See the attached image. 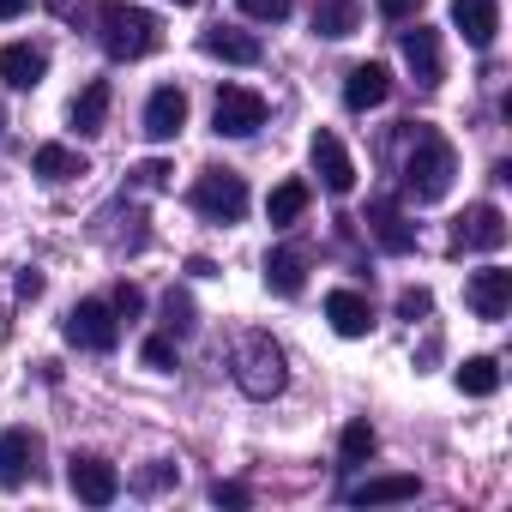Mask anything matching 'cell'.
<instances>
[{"label":"cell","instance_id":"6da1fadb","mask_svg":"<svg viewBox=\"0 0 512 512\" xmlns=\"http://www.w3.org/2000/svg\"><path fill=\"white\" fill-rule=\"evenodd\" d=\"M452 175H458L452 139L434 133V127H416V139H410V151H404V193H410L416 205H434V199L452 193Z\"/></svg>","mask_w":512,"mask_h":512},{"label":"cell","instance_id":"7a4b0ae2","mask_svg":"<svg viewBox=\"0 0 512 512\" xmlns=\"http://www.w3.org/2000/svg\"><path fill=\"white\" fill-rule=\"evenodd\" d=\"M235 386L247 392V398H278L284 386H290V368H284V350H278V338L272 332H241L235 338Z\"/></svg>","mask_w":512,"mask_h":512},{"label":"cell","instance_id":"3957f363","mask_svg":"<svg viewBox=\"0 0 512 512\" xmlns=\"http://www.w3.org/2000/svg\"><path fill=\"white\" fill-rule=\"evenodd\" d=\"M97 37H103V55L109 61H145L157 49V19L145 7H127V0H109L97 13Z\"/></svg>","mask_w":512,"mask_h":512},{"label":"cell","instance_id":"277c9868","mask_svg":"<svg viewBox=\"0 0 512 512\" xmlns=\"http://www.w3.org/2000/svg\"><path fill=\"white\" fill-rule=\"evenodd\" d=\"M193 211L211 223H241L247 217V181L235 169H205L193 181Z\"/></svg>","mask_w":512,"mask_h":512},{"label":"cell","instance_id":"5b68a950","mask_svg":"<svg viewBox=\"0 0 512 512\" xmlns=\"http://www.w3.org/2000/svg\"><path fill=\"white\" fill-rule=\"evenodd\" d=\"M211 127H217L223 139L260 133V127H266V97H260V91H247V85H223L217 103H211Z\"/></svg>","mask_w":512,"mask_h":512},{"label":"cell","instance_id":"8992f818","mask_svg":"<svg viewBox=\"0 0 512 512\" xmlns=\"http://www.w3.org/2000/svg\"><path fill=\"white\" fill-rule=\"evenodd\" d=\"M506 247V211L500 205H470L452 223V253H500Z\"/></svg>","mask_w":512,"mask_h":512},{"label":"cell","instance_id":"52a82bcc","mask_svg":"<svg viewBox=\"0 0 512 512\" xmlns=\"http://www.w3.org/2000/svg\"><path fill=\"white\" fill-rule=\"evenodd\" d=\"M67 344H79V350H115L121 344V314L109 308V302H79L73 314H67Z\"/></svg>","mask_w":512,"mask_h":512},{"label":"cell","instance_id":"ba28073f","mask_svg":"<svg viewBox=\"0 0 512 512\" xmlns=\"http://www.w3.org/2000/svg\"><path fill=\"white\" fill-rule=\"evenodd\" d=\"M308 163H314V175H320V187H326V193H338V199H344V193L356 187V163H350V151H344V139H338V133H326V127H320V133H314V145H308Z\"/></svg>","mask_w":512,"mask_h":512},{"label":"cell","instance_id":"9c48e42d","mask_svg":"<svg viewBox=\"0 0 512 512\" xmlns=\"http://www.w3.org/2000/svg\"><path fill=\"white\" fill-rule=\"evenodd\" d=\"M398 49H404V67L416 73V85H422V91H434V85L446 79V61H440V31L410 25V31H398Z\"/></svg>","mask_w":512,"mask_h":512},{"label":"cell","instance_id":"30bf717a","mask_svg":"<svg viewBox=\"0 0 512 512\" xmlns=\"http://www.w3.org/2000/svg\"><path fill=\"white\" fill-rule=\"evenodd\" d=\"M464 308L476 320H506V308H512V272H500V266L470 272L464 278Z\"/></svg>","mask_w":512,"mask_h":512},{"label":"cell","instance_id":"8fae6325","mask_svg":"<svg viewBox=\"0 0 512 512\" xmlns=\"http://www.w3.org/2000/svg\"><path fill=\"white\" fill-rule=\"evenodd\" d=\"M67 488H73L85 506H109V500L121 494V470H115L109 458H91V452H85V458L67 464Z\"/></svg>","mask_w":512,"mask_h":512},{"label":"cell","instance_id":"7c38bea8","mask_svg":"<svg viewBox=\"0 0 512 512\" xmlns=\"http://www.w3.org/2000/svg\"><path fill=\"white\" fill-rule=\"evenodd\" d=\"M37 458H43V440L31 428H7L0 434V488H25L37 476Z\"/></svg>","mask_w":512,"mask_h":512},{"label":"cell","instance_id":"4fadbf2b","mask_svg":"<svg viewBox=\"0 0 512 512\" xmlns=\"http://www.w3.org/2000/svg\"><path fill=\"white\" fill-rule=\"evenodd\" d=\"M199 49L211 55V61H229V67H260V37L253 31H235V25H205L199 31Z\"/></svg>","mask_w":512,"mask_h":512},{"label":"cell","instance_id":"5bb4252c","mask_svg":"<svg viewBox=\"0 0 512 512\" xmlns=\"http://www.w3.org/2000/svg\"><path fill=\"white\" fill-rule=\"evenodd\" d=\"M452 31L470 49H488L494 31H500V0H452Z\"/></svg>","mask_w":512,"mask_h":512},{"label":"cell","instance_id":"9a60e30c","mask_svg":"<svg viewBox=\"0 0 512 512\" xmlns=\"http://www.w3.org/2000/svg\"><path fill=\"white\" fill-rule=\"evenodd\" d=\"M386 97H392V73H386L380 61H362V67H350V79H344V109L368 115V109H380Z\"/></svg>","mask_w":512,"mask_h":512},{"label":"cell","instance_id":"2e32d148","mask_svg":"<svg viewBox=\"0 0 512 512\" xmlns=\"http://www.w3.org/2000/svg\"><path fill=\"white\" fill-rule=\"evenodd\" d=\"M181 127H187V97H181L175 85L151 91V103H145V139H151V145H169Z\"/></svg>","mask_w":512,"mask_h":512},{"label":"cell","instance_id":"e0dca14e","mask_svg":"<svg viewBox=\"0 0 512 512\" xmlns=\"http://www.w3.org/2000/svg\"><path fill=\"white\" fill-rule=\"evenodd\" d=\"M326 320H332L338 338H368L374 332V302L362 290H332L326 296Z\"/></svg>","mask_w":512,"mask_h":512},{"label":"cell","instance_id":"ac0fdd59","mask_svg":"<svg viewBox=\"0 0 512 512\" xmlns=\"http://www.w3.org/2000/svg\"><path fill=\"white\" fill-rule=\"evenodd\" d=\"M266 290L272 296H302L308 290V247H272L266 253Z\"/></svg>","mask_w":512,"mask_h":512},{"label":"cell","instance_id":"d6986e66","mask_svg":"<svg viewBox=\"0 0 512 512\" xmlns=\"http://www.w3.org/2000/svg\"><path fill=\"white\" fill-rule=\"evenodd\" d=\"M43 73H49V55L37 43H7V49H0V79H7L13 91L43 85Z\"/></svg>","mask_w":512,"mask_h":512},{"label":"cell","instance_id":"ffe728a7","mask_svg":"<svg viewBox=\"0 0 512 512\" xmlns=\"http://www.w3.org/2000/svg\"><path fill=\"white\" fill-rule=\"evenodd\" d=\"M368 229H374V241H380L386 253H410V247H416V229L404 223V211H398L392 199H374V205H368Z\"/></svg>","mask_w":512,"mask_h":512},{"label":"cell","instance_id":"44dd1931","mask_svg":"<svg viewBox=\"0 0 512 512\" xmlns=\"http://www.w3.org/2000/svg\"><path fill=\"white\" fill-rule=\"evenodd\" d=\"M416 494H422L416 476H368V482L350 488L356 506H398V500H416Z\"/></svg>","mask_w":512,"mask_h":512},{"label":"cell","instance_id":"7402d4cb","mask_svg":"<svg viewBox=\"0 0 512 512\" xmlns=\"http://www.w3.org/2000/svg\"><path fill=\"white\" fill-rule=\"evenodd\" d=\"M356 25H362V7H356V0H314V31H320V37L338 43V37H350Z\"/></svg>","mask_w":512,"mask_h":512},{"label":"cell","instance_id":"603a6c76","mask_svg":"<svg viewBox=\"0 0 512 512\" xmlns=\"http://www.w3.org/2000/svg\"><path fill=\"white\" fill-rule=\"evenodd\" d=\"M103 121H109V85L91 79V85L73 97V127H79V133H103Z\"/></svg>","mask_w":512,"mask_h":512},{"label":"cell","instance_id":"cb8c5ba5","mask_svg":"<svg viewBox=\"0 0 512 512\" xmlns=\"http://www.w3.org/2000/svg\"><path fill=\"white\" fill-rule=\"evenodd\" d=\"M302 211H308V181H278V187H272V199H266L272 229H290Z\"/></svg>","mask_w":512,"mask_h":512},{"label":"cell","instance_id":"d4e9b609","mask_svg":"<svg viewBox=\"0 0 512 512\" xmlns=\"http://www.w3.org/2000/svg\"><path fill=\"white\" fill-rule=\"evenodd\" d=\"M458 392H464V398H494V392H500V362H494V356H470V362L458 368Z\"/></svg>","mask_w":512,"mask_h":512},{"label":"cell","instance_id":"484cf974","mask_svg":"<svg viewBox=\"0 0 512 512\" xmlns=\"http://www.w3.org/2000/svg\"><path fill=\"white\" fill-rule=\"evenodd\" d=\"M31 169H37L43 181H73V175H85V157H79V151H67V145H43Z\"/></svg>","mask_w":512,"mask_h":512},{"label":"cell","instance_id":"4316f807","mask_svg":"<svg viewBox=\"0 0 512 512\" xmlns=\"http://www.w3.org/2000/svg\"><path fill=\"white\" fill-rule=\"evenodd\" d=\"M374 446H380V440H374V428H368V422H350V428L338 434L344 464H368V458H374Z\"/></svg>","mask_w":512,"mask_h":512},{"label":"cell","instance_id":"83f0119b","mask_svg":"<svg viewBox=\"0 0 512 512\" xmlns=\"http://www.w3.org/2000/svg\"><path fill=\"white\" fill-rule=\"evenodd\" d=\"M193 326H199V320H193V302H187L181 290H169V296H163V332H169V338H187Z\"/></svg>","mask_w":512,"mask_h":512},{"label":"cell","instance_id":"f1b7e54d","mask_svg":"<svg viewBox=\"0 0 512 512\" xmlns=\"http://www.w3.org/2000/svg\"><path fill=\"white\" fill-rule=\"evenodd\" d=\"M175 356H181V350H175V338H169V332L145 338V350H139V362H145V368H157V374H169V368H175Z\"/></svg>","mask_w":512,"mask_h":512},{"label":"cell","instance_id":"f546056e","mask_svg":"<svg viewBox=\"0 0 512 512\" xmlns=\"http://www.w3.org/2000/svg\"><path fill=\"white\" fill-rule=\"evenodd\" d=\"M290 7H296V0H241V13H247L253 25H284Z\"/></svg>","mask_w":512,"mask_h":512},{"label":"cell","instance_id":"4dcf8cb0","mask_svg":"<svg viewBox=\"0 0 512 512\" xmlns=\"http://www.w3.org/2000/svg\"><path fill=\"white\" fill-rule=\"evenodd\" d=\"M428 308H434L428 290H404V296H398V320H428Z\"/></svg>","mask_w":512,"mask_h":512},{"label":"cell","instance_id":"1f68e13d","mask_svg":"<svg viewBox=\"0 0 512 512\" xmlns=\"http://www.w3.org/2000/svg\"><path fill=\"white\" fill-rule=\"evenodd\" d=\"M422 7H428V0H380V13H386L392 25H410V19H416Z\"/></svg>","mask_w":512,"mask_h":512},{"label":"cell","instance_id":"d6a6232c","mask_svg":"<svg viewBox=\"0 0 512 512\" xmlns=\"http://www.w3.org/2000/svg\"><path fill=\"white\" fill-rule=\"evenodd\" d=\"M133 181H139L145 193H157V187H169V163H139V169H133Z\"/></svg>","mask_w":512,"mask_h":512},{"label":"cell","instance_id":"836d02e7","mask_svg":"<svg viewBox=\"0 0 512 512\" xmlns=\"http://www.w3.org/2000/svg\"><path fill=\"white\" fill-rule=\"evenodd\" d=\"M109 308H115V314H121V320H133V314H139V308H145V296H139V284H121V290H115V302H109Z\"/></svg>","mask_w":512,"mask_h":512},{"label":"cell","instance_id":"e575fe53","mask_svg":"<svg viewBox=\"0 0 512 512\" xmlns=\"http://www.w3.org/2000/svg\"><path fill=\"white\" fill-rule=\"evenodd\" d=\"M169 482H175V464H151V470H139V482H133V488L157 494V488H169Z\"/></svg>","mask_w":512,"mask_h":512},{"label":"cell","instance_id":"d590c367","mask_svg":"<svg viewBox=\"0 0 512 512\" xmlns=\"http://www.w3.org/2000/svg\"><path fill=\"white\" fill-rule=\"evenodd\" d=\"M211 500H217V506H247L253 494H247L241 482H217V488H211Z\"/></svg>","mask_w":512,"mask_h":512},{"label":"cell","instance_id":"8d00e7d4","mask_svg":"<svg viewBox=\"0 0 512 512\" xmlns=\"http://www.w3.org/2000/svg\"><path fill=\"white\" fill-rule=\"evenodd\" d=\"M19 296L37 302V296H43V278H37V272H19Z\"/></svg>","mask_w":512,"mask_h":512},{"label":"cell","instance_id":"74e56055","mask_svg":"<svg viewBox=\"0 0 512 512\" xmlns=\"http://www.w3.org/2000/svg\"><path fill=\"white\" fill-rule=\"evenodd\" d=\"M25 7H31V0H0V19H19Z\"/></svg>","mask_w":512,"mask_h":512},{"label":"cell","instance_id":"f35d334b","mask_svg":"<svg viewBox=\"0 0 512 512\" xmlns=\"http://www.w3.org/2000/svg\"><path fill=\"white\" fill-rule=\"evenodd\" d=\"M175 7H193V0H175Z\"/></svg>","mask_w":512,"mask_h":512},{"label":"cell","instance_id":"ab89813d","mask_svg":"<svg viewBox=\"0 0 512 512\" xmlns=\"http://www.w3.org/2000/svg\"><path fill=\"white\" fill-rule=\"evenodd\" d=\"M0 127H7V115H0Z\"/></svg>","mask_w":512,"mask_h":512}]
</instances>
